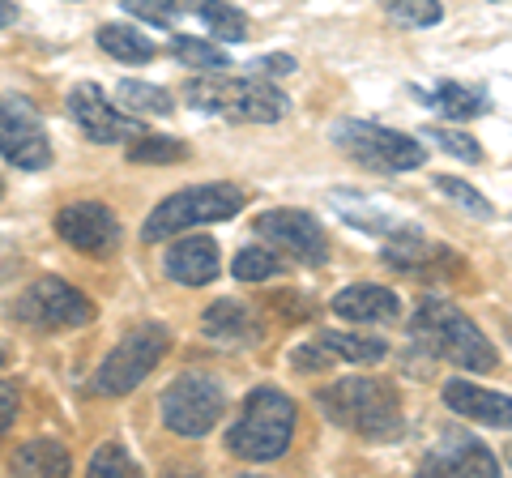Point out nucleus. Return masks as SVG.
<instances>
[{
    "label": "nucleus",
    "instance_id": "obj_1",
    "mask_svg": "<svg viewBox=\"0 0 512 478\" xmlns=\"http://www.w3.org/2000/svg\"><path fill=\"white\" fill-rule=\"evenodd\" d=\"M316 406L342 432H355L372 444H389L402 436V402L389 380L376 376H342L316 393Z\"/></svg>",
    "mask_w": 512,
    "mask_h": 478
},
{
    "label": "nucleus",
    "instance_id": "obj_2",
    "mask_svg": "<svg viewBox=\"0 0 512 478\" xmlns=\"http://www.w3.org/2000/svg\"><path fill=\"white\" fill-rule=\"evenodd\" d=\"M410 338L461 372H495V363H500L495 346L483 338V329L457 304H448V299H423V304L414 308Z\"/></svg>",
    "mask_w": 512,
    "mask_h": 478
},
{
    "label": "nucleus",
    "instance_id": "obj_3",
    "mask_svg": "<svg viewBox=\"0 0 512 478\" xmlns=\"http://www.w3.org/2000/svg\"><path fill=\"white\" fill-rule=\"evenodd\" d=\"M188 107L205 116H222L235 124H274L291 111V99L269 82V77H227V73H201L184 86Z\"/></svg>",
    "mask_w": 512,
    "mask_h": 478
},
{
    "label": "nucleus",
    "instance_id": "obj_4",
    "mask_svg": "<svg viewBox=\"0 0 512 478\" xmlns=\"http://www.w3.org/2000/svg\"><path fill=\"white\" fill-rule=\"evenodd\" d=\"M295 436V402L282 389H252L227 432V449L239 461H278Z\"/></svg>",
    "mask_w": 512,
    "mask_h": 478
},
{
    "label": "nucleus",
    "instance_id": "obj_5",
    "mask_svg": "<svg viewBox=\"0 0 512 478\" xmlns=\"http://www.w3.org/2000/svg\"><path fill=\"white\" fill-rule=\"evenodd\" d=\"M244 210V193L235 184H192L171 193L167 201L154 205V214L141 227L146 244H163L171 235H184L192 227H210V222H227Z\"/></svg>",
    "mask_w": 512,
    "mask_h": 478
},
{
    "label": "nucleus",
    "instance_id": "obj_6",
    "mask_svg": "<svg viewBox=\"0 0 512 478\" xmlns=\"http://www.w3.org/2000/svg\"><path fill=\"white\" fill-rule=\"evenodd\" d=\"M329 137L346 158H355L359 167L380 175H406L427 163V146L419 137L384 129V124H372V120H338Z\"/></svg>",
    "mask_w": 512,
    "mask_h": 478
},
{
    "label": "nucleus",
    "instance_id": "obj_7",
    "mask_svg": "<svg viewBox=\"0 0 512 478\" xmlns=\"http://www.w3.org/2000/svg\"><path fill=\"white\" fill-rule=\"evenodd\" d=\"M167 350H171L167 325H158V321L137 325L133 333H124V338L107 350V359L99 363V372H94V393H103V397L133 393L141 380L167 359Z\"/></svg>",
    "mask_w": 512,
    "mask_h": 478
},
{
    "label": "nucleus",
    "instance_id": "obj_8",
    "mask_svg": "<svg viewBox=\"0 0 512 478\" xmlns=\"http://www.w3.org/2000/svg\"><path fill=\"white\" fill-rule=\"evenodd\" d=\"M222 406H227V389H222V380H214L210 372L175 376L171 385L163 389V397H158V410H163L167 432L184 436V440L210 436L218 427V419H222Z\"/></svg>",
    "mask_w": 512,
    "mask_h": 478
},
{
    "label": "nucleus",
    "instance_id": "obj_9",
    "mask_svg": "<svg viewBox=\"0 0 512 478\" xmlns=\"http://www.w3.org/2000/svg\"><path fill=\"white\" fill-rule=\"evenodd\" d=\"M13 316H18L26 329H35V333H64V329L90 325L94 321V304H90V295H82L64 278H39L18 295Z\"/></svg>",
    "mask_w": 512,
    "mask_h": 478
},
{
    "label": "nucleus",
    "instance_id": "obj_10",
    "mask_svg": "<svg viewBox=\"0 0 512 478\" xmlns=\"http://www.w3.org/2000/svg\"><path fill=\"white\" fill-rule=\"evenodd\" d=\"M0 158L22 171L52 167V141L43 133V120L22 94H0Z\"/></svg>",
    "mask_w": 512,
    "mask_h": 478
},
{
    "label": "nucleus",
    "instance_id": "obj_11",
    "mask_svg": "<svg viewBox=\"0 0 512 478\" xmlns=\"http://www.w3.org/2000/svg\"><path fill=\"white\" fill-rule=\"evenodd\" d=\"M252 235H261L269 248H278L282 257H291L295 265L316 269V265L329 261V239L308 210H265V214H256Z\"/></svg>",
    "mask_w": 512,
    "mask_h": 478
},
{
    "label": "nucleus",
    "instance_id": "obj_12",
    "mask_svg": "<svg viewBox=\"0 0 512 478\" xmlns=\"http://www.w3.org/2000/svg\"><path fill=\"white\" fill-rule=\"evenodd\" d=\"M69 116L77 129L90 141H99V146H120V141H137L146 133V124H141L133 111L116 107L94 82H82L69 90Z\"/></svg>",
    "mask_w": 512,
    "mask_h": 478
},
{
    "label": "nucleus",
    "instance_id": "obj_13",
    "mask_svg": "<svg viewBox=\"0 0 512 478\" xmlns=\"http://www.w3.org/2000/svg\"><path fill=\"white\" fill-rule=\"evenodd\" d=\"M56 235L86 257H111L120 248V218L103 201H69L56 214Z\"/></svg>",
    "mask_w": 512,
    "mask_h": 478
},
{
    "label": "nucleus",
    "instance_id": "obj_14",
    "mask_svg": "<svg viewBox=\"0 0 512 478\" xmlns=\"http://www.w3.org/2000/svg\"><path fill=\"white\" fill-rule=\"evenodd\" d=\"M384 261H389L393 269H402V274H448V269H461V257L457 252L440 248L436 239H427L419 227H402L393 231L389 239H384Z\"/></svg>",
    "mask_w": 512,
    "mask_h": 478
},
{
    "label": "nucleus",
    "instance_id": "obj_15",
    "mask_svg": "<svg viewBox=\"0 0 512 478\" xmlns=\"http://www.w3.org/2000/svg\"><path fill=\"white\" fill-rule=\"evenodd\" d=\"M423 474H474V478H487V474H500V461L487 449L483 440H474L466 432H444L436 440V449L423 457Z\"/></svg>",
    "mask_w": 512,
    "mask_h": 478
},
{
    "label": "nucleus",
    "instance_id": "obj_16",
    "mask_svg": "<svg viewBox=\"0 0 512 478\" xmlns=\"http://www.w3.org/2000/svg\"><path fill=\"white\" fill-rule=\"evenodd\" d=\"M444 406L461 414L470 423H483V427H500V432H512V397L508 393H495L487 385H474V380H448L440 389Z\"/></svg>",
    "mask_w": 512,
    "mask_h": 478
},
{
    "label": "nucleus",
    "instance_id": "obj_17",
    "mask_svg": "<svg viewBox=\"0 0 512 478\" xmlns=\"http://www.w3.org/2000/svg\"><path fill=\"white\" fill-rule=\"evenodd\" d=\"M163 274L180 286H210L222 274V257H218V244L210 235H180L175 244L167 248L163 257Z\"/></svg>",
    "mask_w": 512,
    "mask_h": 478
},
{
    "label": "nucleus",
    "instance_id": "obj_18",
    "mask_svg": "<svg viewBox=\"0 0 512 478\" xmlns=\"http://www.w3.org/2000/svg\"><path fill=\"white\" fill-rule=\"evenodd\" d=\"M201 333L214 346H256L265 338V325L244 299H214L201 316Z\"/></svg>",
    "mask_w": 512,
    "mask_h": 478
},
{
    "label": "nucleus",
    "instance_id": "obj_19",
    "mask_svg": "<svg viewBox=\"0 0 512 478\" xmlns=\"http://www.w3.org/2000/svg\"><path fill=\"white\" fill-rule=\"evenodd\" d=\"M329 308L350 325H389L402 316V299H397L389 286L355 282V286H342V291L329 299Z\"/></svg>",
    "mask_w": 512,
    "mask_h": 478
},
{
    "label": "nucleus",
    "instance_id": "obj_20",
    "mask_svg": "<svg viewBox=\"0 0 512 478\" xmlns=\"http://www.w3.org/2000/svg\"><path fill=\"white\" fill-rule=\"evenodd\" d=\"M329 210L338 214L342 222H350V227H359L363 235L389 239L393 231H402V218H397L393 210H384L376 197L355 193V188H333V193H329Z\"/></svg>",
    "mask_w": 512,
    "mask_h": 478
},
{
    "label": "nucleus",
    "instance_id": "obj_21",
    "mask_svg": "<svg viewBox=\"0 0 512 478\" xmlns=\"http://www.w3.org/2000/svg\"><path fill=\"white\" fill-rule=\"evenodd\" d=\"M184 13H192V18L222 43H244L248 39V18L231 5V0H184Z\"/></svg>",
    "mask_w": 512,
    "mask_h": 478
},
{
    "label": "nucleus",
    "instance_id": "obj_22",
    "mask_svg": "<svg viewBox=\"0 0 512 478\" xmlns=\"http://www.w3.org/2000/svg\"><path fill=\"white\" fill-rule=\"evenodd\" d=\"M13 470L18 474H69L73 470V457L60 440L52 436H35L26 440L18 453H13Z\"/></svg>",
    "mask_w": 512,
    "mask_h": 478
},
{
    "label": "nucleus",
    "instance_id": "obj_23",
    "mask_svg": "<svg viewBox=\"0 0 512 478\" xmlns=\"http://www.w3.org/2000/svg\"><path fill=\"white\" fill-rule=\"evenodd\" d=\"M99 47L111 56V60H120V65H146V60H154V39H146L141 30L133 26H99Z\"/></svg>",
    "mask_w": 512,
    "mask_h": 478
},
{
    "label": "nucleus",
    "instance_id": "obj_24",
    "mask_svg": "<svg viewBox=\"0 0 512 478\" xmlns=\"http://www.w3.org/2000/svg\"><path fill=\"white\" fill-rule=\"evenodd\" d=\"M423 103H431L440 111V116L448 120H474V116H483L487 111V99H483V90H474V86H461V82H440L436 90L427 94Z\"/></svg>",
    "mask_w": 512,
    "mask_h": 478
},
{
    "label": "nucleus",
    "instance_id": "obj_25",
    "mask_svg": "<svg viewBox=\"0 0 512 478\" xmlns=\"http://www.w3.org/2000/svg\"><path fill=\"white\" fill-rule=\"evenodd\" d=\"M320 342L342 363H355V368H376V363H384V355H389V346L380 338H363V333H342V329H325Z\"/></svg>",
    "mask_w": 512,
    "mask_h": 478
},
{
    "label": "nucleus",
    "instance_id": "obj_26",
    "mask_svg": "<svg viewBox=\"0 0 512 478\" xmlns=\"http://www.w3.org/2000/svg\"><path fill=\"white\" fill-rule=\"evenodd\" d=\"M282 269H286V257H282L278 248H269L265 239H261V244L239 248L235 261H231V274L239 282H269V278H278Z\"/></svg>",
    "mask_w": 512,
    "mask_h": 478
},
{
    "label": "nucleus",
    "instance_id": "obj_27",
    "mask_svg": "<svg viewBox=\"0 0 512 478\" xmlns=\"http://www.w3.org/2000/svg\"><path fill=\"white\" fill-rule=\"evenodd\" d=\"M116 99L124 111H133V116H171L175 103L171 94L163 86H150V82H137V77H128V82H120Z\"/></svg>",
    "mask_w": 512,
    "mask_h": 478
},
{
    "label": "nucleus",
    "instance_id": "obj_28",
    "mask_svg": "<svg viewBox=\"0 0 512 478\" xmlns=\"http://www.w3.org/2000/svg\"><path fill=\"white\" fill-rule=\"evenodd\" d=\"M171 56L180 60V65L197 69V73H227V52H222L218 43H205V39H188V35H175L171 39Z\"/></svg>",
    "mask_w": 512,
    "mask_h": 478
},
{
    "label": "nucleus",
    "instance_id": "obj_29",
    "mask_svg": "<svg viewBox=\"0 0 512 478\" xmlns=\"http://www.w3.org/2000/svg\"><path fill=\"white\" fill-rule=\"evenodd\" d=\"M188 158V146L175 137H163V133H141L137 141H128V163H180Z\"/></svg>",
    "mask_w": 512,
    "mask_h": 478
},
{
    "label": "nucleus",
    "instance_id": "obj_30",
    "mask_svg": "<svg viewBox=\"0 0 512 478\" xmlns=\"http://www.w3.org/2000/svg\"><path fill=\"white\" fill-rule=\"evenodd\" d=\"M380 5H384V13H389L393 22L414 26V30H427V26H436L444 18L440 0H380Z\"/></svg>",
    "mask_w": 512,
    "mask_h": 478
},
{
    "label": "nucleus",
    "instance_id": "obj_31",
    "mask_svg": "<svg viewBox=\"0 0 512 478\" xmlns=\"http://www.w3.org/2000/svg\"><path fill=\"white\" fill-rule=\"evenodd\" d=\"M436 188H440V193L448 197V201H453V205H461V210H466V214H474V218H491L495 214V205L483 197V193H478V188L474 184H466V180H457V175H436Z\"/></svg>",
    "mask_w": 512,
    "mask_h": 478
},
{
    "label": "nucleus",
    "instance_id": "obj_32",
    "mask_svg": "<svg viewBox=\"0 0 512 478\" xmlns=\"http://www.w3.org/2000/svg\"><path fill=\"white\" fill-rule=\"evenodd\" d=\"M124 9L141 22H150L154 30H171L184 18V0H124Z\"/></svg>",
    "mask_w": 512,
    "mask_h": 478
},
{
    "label": "nucleus",
    "instance_id": "obj_33",
    "mask_svg": "<svg viewBox=\"0 0 512 478\" xmlns=\"http://www.w3.org/2000/svg\"><path fill=\"white\" fill-rule=\"evenodd\" d=\"M423 133L436 141L444 154L461 158V163H478V158H483V146H478L470 133H461V129H444V124H431V129H423Z\"/></svg>",
    "mask_w": 512,
    "mask_h": 478
},
{
    "label": "nucleus",
    "instance_id": "obj_34",
    "mask_svg": "<svg viewBox=\"0 0 512 478\" xmlns=\"http://www.w3.org/2000/svg\"><path fill=\"white\" fill-rule=\"evenodd\" d=\"M90 474H141V466L128 457L120 440H107V444H99V453L90 457Z\"/></svg>",
    "mask_w": 512,
    "mask_h": 478
},
{
    "label": "nucleus",
    "instance_id": "obj_35",
    "mask_svg": "<svg viewBox=\"0 0 512 478\" xmlns=\"http://www.w3.org/2000/svg\"><path fill=\"white\" fill-rule=\"evenodd\" d=\"M338 355H333V350L325 346V342H303V346H295L291 350V368L295 372H329V368H338Z\"/></svg>",
    "mask_w": 512,
    "mask_h": 478
},
{
    "label": "nucleus",
    "instance_id": "obj_36",
    "mask_svg": "<svg viewBox=\"0 0 512 478\" xmlns=\"http://www.w3.org/2000/svg\"><path fill=\"white\" fill-rule=\"evenodd\" d=\"M18 410H22L18 385H9V380H0V436H5L9 427L18 423Z\"/></svg>",
    "mask_w": 512,
    "mask_h": 478
},
{
    "label": "nucleus",
    "instance_id": "obj_37",
    "mask_svg": "<svg viewBox=\"0 0 512 478\" xmlns=\"http://www.w3.org/2000/svg\"><path fill=\"white\" fill-rule=\"evenodd\" d=\"M252 73L256 77H286V73H295V56H261V60H252Z\"/></svg>",
    "mask_w": 512,
    "mask_h": 478
},
{
    "label": "nucleus",
    "instance_id": "obj_38",
    "mask_svg": "<svg viewBox=\"0 0 512 478\" xmlns=\"http://www.w3.org/2000/svg\"><path fill=\"white\" fill-rule=\"evenodd\" d=\"M9 22H18V0H0V30Z\"/></svg>",
    "mask_w": 512,
    "mask_h": 478
},
{
    "label": "nucleus",
    "instance_id": "obj_39",
    "mask_svg": "<svg viewBox=\"0 0 512 478\" xmlns=\"http://www.w3.org/2000/svg\"><path fill=\"white\" fill-rule=\"evenodd\" d=\"M0 201H5V180H0Z\"/></svg>",
    "mask_w": 512,
    "mask_h": 478
},
{
    "label": "nucleus",
    "instance_id": "obj_40",
    "mask_svg": "<svg viewBox=\"0 0 512 478\" xmlns=\"http://www.w3.org/2000/svg\"><path fill=\"white\" fill-rule=\"evenodd\" d=\"M0 368H5V350H0Z\"/></svg>",
    "mask_w": 512,
    "mask_h": 478
},
{
    "label": "nucleus",
    "instance_id": "obj_41",
    "mask_svg": "<svg viewBox=\"0 0 512 478\" xmlns=\"http://www.w3.org/2000/svg\"><path fill=\"white\" fill-rule=\"evenodd\" d=\"M508 461H512V449H508Z\"/></svg>",
    "mask_w": 512,
    "mask_h": 478
}]
</instances>
